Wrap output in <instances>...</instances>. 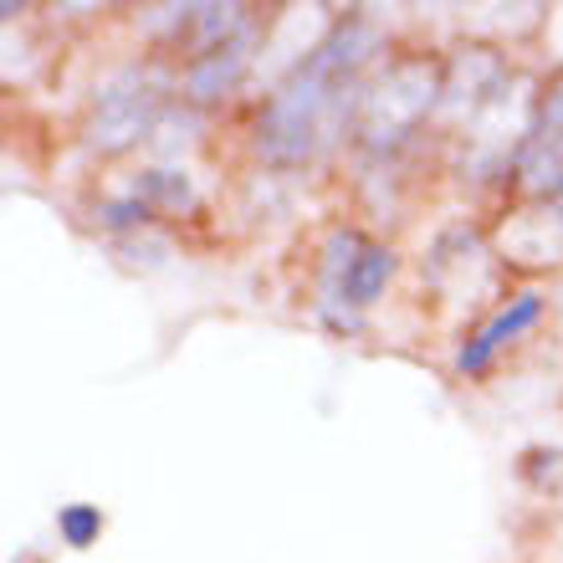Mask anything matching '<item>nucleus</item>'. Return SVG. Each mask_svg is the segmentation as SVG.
<instances>
[{
	"label": "nucleus",
	"instance_id": "nucleus-1",
	"mask_svg": "<svg viewBox=\"0 0 563 563\" xmlns=\"http://www.w3.org/2000/svg\"><path fill=\"white\" fill-rule=\"evenodd\" d=\"M538 308H543L538 297H518V308H512V312H503V318H497V323H492L487 333H482V339H476L472 349L461 354V369H466V374L487 369V358L497 354V349H503V343L512 339V333H522V328H528V323H538Z\"/></svg>",
	"mask_w": 563,
	"mask_h": 563
},
{
	"label": "nucleus",
	"instance_id": "nucleus-2",
	"mask_svg": "<svg viewBox=\"0 0 563 563\" xmlns=\"http://www.w3.org/2000/svg\"><path fill=\"white\" fill-rule=\"evenodd\" d=\"M559 169H563V92L549 108V129L533 139V148H528V175H533V185H543V179L559 175Z\"/></svg>",
	"mask_w": 563,
	"mask_h": 563
},
{
	"label": "nucleus",
	"instance_id": "nucleus-3",
	"mask_svg": "<svg viewBox=\"0 0 563 563\" xmlns=\"http://www.w3.org/2000/svg\"><path fill=\"white\" fill-rule=\"evenodd\" d=\"M389 272H395V256L379 252V246H369V252L349 267V282H343L349 302H374V297H379V287L389 282Z\"/></svg>",
	"mask_w": 563,
	"mask_h": 563
},
{
	"label": "nucleus",
	"instance_id": "nucleus-4",
	"mask_svg": "<svg viewBox=\"0 0 563 563\" xmlns=\"http://www.w3.org/2000/svg\"><path fill=\"white\" fill-rule=\"evenodd\" d=\"M98 528H103L98 507H67V512H62V538H67L73 549H88L92 538H98Z\"/></svg>",
	"mask_w": 563,
	"mask_h": 563
}]
</instances>
